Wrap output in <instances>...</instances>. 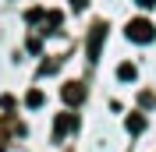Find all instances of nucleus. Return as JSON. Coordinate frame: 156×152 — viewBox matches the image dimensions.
<instances>
[{"mask_svg":"<svg viewBox=\"0 0 156 152\" xmlns=\"http://www.w3.org/2000/svg\"><path fill=\"white\" fill-rule=\"evenodd\" d=\"M82 99H85V85H82V81H68V85H64V103L78 106Z\"/></svg>","mask_w":156,"mask_h":152,"instance_id":"obj_4","label":"nucleus"},{"mask_svg":"<svg viewBox=\"0 0 156 152\" xmlns=\"http://www.w3.org/2000/svg\"><path fill=\"white\" fill-rule=\"evenodd\" d=\"M138 7H156V0H135Z\"/></svg>","mask_w":156,"mask_h":152,"instance_id":"obj_9","label":"nucleus"},{"mask_svg":"<svg viewBox=\"0 0 156 152\" xmlns=\"http://www.w3.org/2000/svg\"><path fill=\"white\" fill-rule=\"evenodd\" d=\"M124 36L131 39V43H153V39H156V25L149 18H131L128 29H124Z\"/></svg>","mask_w":156,"mask_h":152,"instance_id":"obj_1","label":"nucleus"},{"mask_svg":"<svg viewBox=\"0 0 156 152\" xmlns=\"http://www.w3.org/2000/svg\"><path fill=\"white\" fill-rule=\"evenodd\" d=\"M75 127H78L75 113H60L57 120H53V138H57V142H60V138H64V134H68V131H75Z\"/></svg>","mask_w":156,"mask_h":152,"instance_id":"obj_3","label":"nucleus"},{"mask_svg":"<svg viewBox=\"0 0 156 152\" xmlns=\"http://www.w3.org/2000/svg\"><path fill=\"white\" fill-rule=\"evenodd\" d=\"M85 4H89V0H71V7H75V11H82Z\"/></svg>","mask_w":156,"mask_h":152,"instance_id":"obj_10","label":"nucleus"},{"mask_svg":"<svg viewBox=\"0 0 156 152\" xmlns=\"http://www.w3.org/2000/svg\"><path fill=\"white\" fill-rule=\"evenodd\" d=\"M25 103H29L32 110H36V106H43V92H39V88H32V92L25 95Z\"/></svg>","mask_w":156,"mask_h":152,"instance_id":"obj_7","label":"nucleus"},{"mask_svg":"<svg viewBox=\"0 0 156 152\" xmlns=\"http://www.w3.org/2000/svg\"><path fill=\"white\" fill-rule=\"evenodd\" d=\"M117 78L121 81H135V64H117Z\"/></svg>","mask_w":156,"mask_h":152,"instance_id":"obj_6","label":"nucleus"},{"mask_svg":"<svg viewBox=\"0 0 156 152\" xmlns=\"http://www.w3.org/2000/svg\"><path fill=\"white\" fill-rule=\"evenodd\" d=\"M103 39H107V25H103V21H96V25H92V32H89V60H92V64H96L99 60V50H103Z\"/></svg>","mask_w":156,"mask_h":152,"instance_id":"obj_2","label":"nucleus"},{"mask_svg":"<svg viewBox=\"0 0 156 152\" xmlns=\"http://www.w3.org/2000/svg\"><path fill=\"white\" fill-rule=\"evenodd\" d=\"M124 127H128L131 134H142V131H146V117H142V113H131V117L124 120Z\"/></svg>","mask_w":156,"mask_h":152,"instance_id":"obj_5","label":"nucleus"},{"mask_svg":"<svg viewBox=\"0 0 156 152\" xmlns=\"http://www.w3.org/2000/svg\"><path fill=\"white\" fill-rule=\"evenodd\" d=\"M25 18H29V21H43V18H46V14H43V11H39V7H32L29 14H25Z\"/></svg>","mask_w":156,"mask_h":152,"instance_id":"obj_8","label":"nucleus"}]
</instances>
